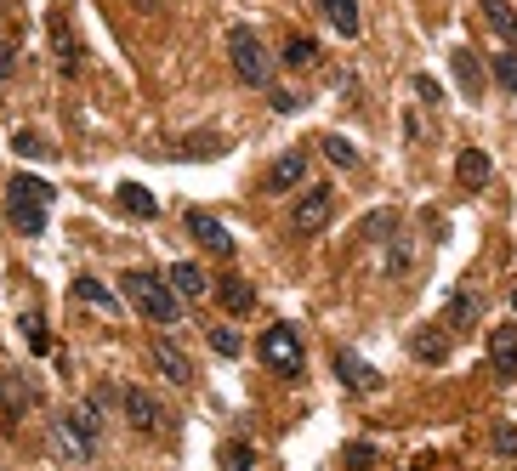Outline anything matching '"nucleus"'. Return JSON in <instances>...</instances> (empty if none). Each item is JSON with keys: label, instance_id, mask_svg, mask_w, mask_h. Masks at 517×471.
Here are the masks:
<instances>
[{"label": "nucleus", "instance_id": "obj_1", "mask_svg": "<svg viewBox=\"0 0 517 471\" xmlns=\"http://www.w3.org/2000/svg\"><path fill=\"white\" fill-rule=\"evenodd\" d=\"M120 290H125V301H131L148 324H177V318H182V296L171 290V279L148 273V267H131V273L120 279Z\"/></svg>", "mask_w": 517, "mask_h": 471}, {"label": "nucleus", "instance_id": "obj_2", "mask_svg": "<svg viewBox=\"0 0 517 471\" xmlns=\"http://www.w3.org/2000/svg\"><path fill=\"white\" fill-rule=\"evenodd\" d=\"M46 205H52V188H46L40 176L18 171L6 182V222L18 227L23 239H40V233H46Z\"/></svg>", "mask_w": 517, "mask_h": 471}, {"label": "nucleus", "instance_id": "obj_3", "mask_svg": "<svg viewBox=\"0 0 517 471\" xmlns=\"http://www.w3.org/2000/svg\"><path fill=\"white\" fill-rule=\"evenodd\" d=\"M52 449L63 454V460H91L97 454V415L91 409H69V415L52 420Z\"/></svg>", "mask_w": 517, "mask_h": 471}, {"label": "nucleus", "instance_id": "obj_4", "mask_svg": "<svg viewBox=\"0 0 517 471\" xmlns=\"http://www.w3.org/2000/svg\"><path fill=\"white\" fill-rule=\"evenodd\" d=\"M228 57H233V74H239L245 86H268L273 57H268V46H262L256 29H233V35H228Z\"/></svg>", "mask_w": 517, "mask_h": 471}, {"label": "nucleus", "instance_id": "obj_5", "mask_svg": "<svg viewBox=\"0 0 517 471\" xmlns=\"http://www.w3.org/2000/svg\"><path fill=\"white\" fill-rule=\"evenodd\" d=\"M262 364L273 369V375H285V381H296L302 375V335L290 330V324H273L268 335H262Z\"/></svg>", "mask_w": 517, "mask_h": 471}, {"label": "nucleus", "instance_id": "obj_6", "mask_svg": "<svg viewBox=\"0 0 517 471\" xmlns=\"http://www.w3.org/2000/svg\"><path fill=\"white\" fill-rule=\"evenodd\" d=\"M330 210H336L330 188H307L302 199L290 205V227H296V233H324V222H330Z\"/></svg>", "mask_w": 517, "mask_h": 471}, {"label": "nucleus", "instance_id": "obj_7", "mask_svg": "<svg viewBox=\"0 0 517 471\" xmlns=\"http://www.w3.org/2000/svg\"><path fill=\"white\" fill-rule=\"evenodd\" d=\"M46 40H52L57 69L80 74V40H74V29H69V12H52V18H46Z\"/></svg>", "mask_w": 517, "mask_h": 471}, {"label": "nucleus", "instance_id": "obj_8", "mask_svg": "<svg viewBox=\"0 0 517 471\" xmlns=\"http://www.w3.org/2000/svg\"><path fill=\"white\" fill-rule=\"evenodd\" d=\"M188 233H194L199 245L211 250V256H233V233L216 222L211 210H188Z\"/></svg>", "mask_w": 517, "mask_h": 471}, {"label": "nucleus", "instance_id": "obj_9", "mask_svg": "<svg viewBox=\"0 0 517 471\" xmlns=\"http://www.w3.org/2000/svg\"><path fill=\"white\" fill-rule=\"evenodd\" d=\"M154 364H160V375H165L171 386H188V381H194V358H188L177 341H165V335L154 341Z\"/></svg>", "mask_w": 517, "mask_h": 471}, {"label": "nucleus", "instance_id": "obj_10", "mask_svg": "<svg viewBox=\"0 0 517 471\" xmlns=\"http://www.w3.org/2000/svg\"><path fill=\"white\" fill-rule=\"evenodd\" d=\"M125 420H131L137 432H160V426H165V409L148 398L143 386H131V392H125Z\"/></svg>", "mask_w": 517, "mask_h": 471}, {"label": "nucleus", "instance_id": "obj_11", "mask_svg": "<svg viewBox=\"0 0 517 471\" xmlns=\"http://www.w3.org/2000/svg\"><path fill=\"white\" fill-rule=\"evenodd\" d=\"M302 182H307V154H302V148H290V154L273 159V171H268L273 193H290V188H302Z\"/></svg>", "mask_w": 517, "mask_h": 471}, {"label": "nucleus", "instance_id": "obj_12", "mask_svg": "<svg viewBox=\"0 0 517 471\" xmlns=\"http://www.w3.org/2000/svg\"><path fill=\"white\" fill-rule=\"evenodd\" d=\"M489 364H495L506 381L517 375V324H495V330H489Z\"/></svg>", "mask_w": 517, "mask_h": 471}, {"label": "nucleus", "instance_id": "obj_13", "mask_svg": "<svg viewBox=\"0 0 517 471\" xmlns=\"http://www.w3.org/2000/svg\"><path fill=\"white\" fill-rule=\"evenodd\" d=\"M165 279H171V290H177L182 301H199L205 290H211V279H205V273H199L194 262H177L171 273H165Z\"/></svg>", "mask_w": 517, "mask_h": 471}, {"label": "nucleus", "instance_id": "obj_14", "mask_svg": "<svg viewBox=\"0 0 517 471\" xmlns=\"http://www.w3.org/2000/svg\"><path fill=\"white\" fill-rule=\"evenodd\" d=\"M336 369H341V381L353 386V392H375V386H381V375H375V369L364 364L358 352H341V358H336Z\"/></svg>", "mask_w": 517, "mask_h": 471}, {"label": "nucleus", "instance_id": "obj_15", "mask_svg": "<svg viewBox=\"0 0 517 471\" xmlns=\"http://www.w3.org/2000/svg\"><path fill=\"white\" fill-rule=\"evenodd\" d=\"M455 176H461V188L478 193L483 182H489V154H483V148H461V159H455Z\"/></svg>", "mask_w": 517, "mask_h": 471}, {"label": "nucleus", "instance_id": "obj_16", "mask_svg": "<svg viewBox=\"0 0 517 471\" xmlns=\"http://www.w3.org/2000/svg\"><path fill=\"white\" fill-rule=\"evenodd\" d=\"M216 301H222L228 313H250V307H256V290H250V284L239 279V273H228V279L216 284Z\"/></svg>", "mask_w": 517, "mask_h": 471}, {"label": "nucleus", "instance_id": "obj_17", "mask_svg": "<svg viewBox=\"0 0 517 471\" xmlns=\"http://www.w3.org/2000/svg\"><path fill=\"white\" fill-rule=\"evenodd\" d=\"M324 18H330V29H336V35H347V40L364 29V18H358V0H324Z\"/></svg>", "mask_w": 517, "mask_h": 471}, {"label": "nucleus", "instance_id": "obj_18", "mask_svg": "<svg viewBox=\"0 0 517 471\" xmlns=\"http://www.w3.org/2000/svg\"><path fill=\"white\" fill-rule=\"evenodd\" d=\"M449 63H455V80H461L466 97H483V69H478V57L461 46V52H449Z\"/></svg>", "mask_w": 517, "mask_h": 471}, {"label": "nucleus", "instance_id": "obj_19", "mask_svg": "<svg viewBox=\"0 0 517 471\" xmlns=\"http://www.w3.org/2000/svg\"><path fill=\"white\" fill-rule=\"evenodd\" d=\"M483 6V18H489V29H495V35H506L517 46V12H512V0H478Z\"/></svg>", "mask_w": 517, "mask_h": 471}, {"label": "nucleus", "instance_id": "obj_20", "mask_svg": "<svg viewBox=\"0 0 517 471\" xmlns=\"http://www.w3.org/2000/svg\"><path fill=\"white\" fill-rule=\"evenodd\" d=\"M69 296L80 301V307H97V313L114 318V296H108V290H103L97 279H74V284H69Z\"/></svg>", "mask_w": 517, "mask_h": 471}, {"label": "nucleus", "instance_id": "obj_21", "mask_svg": "<svg viewBox=\"0 0 517 471\" xmlns=\"http://www.w3.org/2000/svg\"><path fill=\"white\" fill-rule=\"evenodd\" d=\"M410 347H415V358H427V364H444V358H449V335H444V330H415Z\"/></svg>", "mask_w": 517, "mask_h": 471}, {"label": "nucleus", "instance_id": "obj_22", "mask_svg": "<svg viewBox=\"0 0 517 471\" xmlns=\"http://www.w3.org/2000/svg\"><path fill=\"white\" fill-rule=\"evenodd\" d=\"M23 403H29V386H23L12 369H6V381H0V409H6V415H0V420H18Z\"/></svg>", "mask_w": 517, "mask_h": 471}, {"label": "nucleus", "instance_id": "obj_23", "mask_svg": "<svg viewBox=\"0 0 517 471\" xmlns=\"http://www.w3.org/2000/svg\"><path fill=\"white\" fill-rule=\"evenodd\" d=\"M120 205L131 210V216H143V222H148V216L160 210V199H154V193H148L143 182H125V188H120Z\"/></svg>", "mask_w": 517, "mask_h": 471}, {"label": "nucleus", "instance_id": "obj_24", "mask_svg": "<svg viewBox=\"0 0 517 471\" xmlns=\"http://www.w3.org/2000/svg\"><path fill=\"white\" fill-rule=\"evenodd\" d=\"M285 63L290 69H313V63H319V46H313L307 35H290L285 40Z\"/></svg>", "mask_w": 517, "mask_h": 471}, {"label": "nucleus", "instance_id": "obj_25", "mask_svg": "<svg viewBox=\"0 0 517 471\" xmlns=\"http://www.w3.org/2000/svg\"><path fill=\"white\" fill-rule=\"evenodd\" d=\"M18 324H23V341H29V347H35V352H52V335H46V324H40V313H23Z\"/></svg>", "mask_w": 517, "mask_h": 471}, {"label": "nucleus", "instance_id": "obj_26", "mask_svg": "<svg viewBox=\"0 0 517 471\" xmlns=\"http://www.w3.org/2000/svg\"><path fill=\"white\" fill-rule=\"evenodd\" d=\"M211 347L222 352V358H239L245 341H239V330H228V324H211Z\"/></svg>", "mask_w": 517, "mask_h": 471}, {"label": "nucleus", "instance_id": "obj_27", "mask_svg": "<svg viewBox=\"0 0 517 471\" xmlns=\"http://www.w3.org/2000/svg\"><path fill=\"white\" fill-rule=\"evenodd\" d=\"M256 466V449H250V443H228V449H222V471H250Z\"/></svg>", "mask_w": 517, "mask_h": 471}, {"label": "nucleus", "instance_id": "obj_28", "mask_svg": "<svg viewBox=\"0 0 517 471\" xmlns=\"http://www.w3.org/2000/svg\"><path fill=\"white\" fill-rule=\"evenodd\" d=\"M472 318H478V296H455V307H449V324H455V330H472Z\"/></svg>", "mask_w": 517, "mask_h": 471}, {"label": "nucleus", "instance_id": "obj_29", "mask_svg": "<svg viewBox=\"0 0 517 471\" xmlns=\"http://www.w3.org/2000/svg\"><path fill=\"white\" fill-rule=\"evenodd\" d=\"M319 142H324V154L336 159V165H358V148L347 137H319Z\"/></svg>", "mask_w": 517, "mask_h": 471}, {"label": "nucleus", "instance_id": "obj_30", "mask_svg": "<svg viewBox=\"0 0 517 471\" xmlns=\"http://www.w3.org/2000/svg\"><path fill=\"white\" fill-rule=\"evenodd\" d=\"M495 80L517 97V52H500V57H495Z\"/></svg>", "mask_w": 517, "mask_h": 471}, {"label": "nucleus", "instance_id": "obj_31", "mask_svg": "<svg viewBox=\"0 0 517 471\" xmlns=\"http://www.w3.org/2000/svg\"><path fill=\"white\" fill-rule=\"evenodd\" d=\"M387 227H393V210H375V216H364V239H387Z\"/></svg>", "mask_w": 517, "mask_h": 471}, {"label": "nucleus", "instance_id": "obj_32", "mask_svg": "<svg viewBox=\"0 0 517 471\" xmlns=\"http://www.w3.org/2000/svg\"><path fill=\"white\" fill-rule=\"evenodd\" d=\"M12 148H18L23 159H40V154H46V142H40L35 131H18V137H12Z\"/></svg>", "mask_w": 517, "mask_h": 471}, {"label": "nucleus", "instance_id": "obj_33", "mask_svg": "<svg viewBox=\"0 0 517 471\" xmlns=\"http://www.w3.org/2000/svg\"><path fill=\"white\" fill-rule=\"evenodd\" d=\"M415 91H421V103H444V91H438V80H432V74H421V80H415Z\"/></svg>", "mask_w": 517, "mask_h": 471}, {"label": "nucleus", "instance_id": "obj_34", "mask_svg": "<svg viewBox=\"0 0 517 471\" xmlns=\"http://www.w3.org/2000/svg\"><path fill=\"white\" fill-rule=\"evenodd\" d=\"M273 108H279V114H296V108H302V97H296V91H273Z\"/></svg>", "mask_w": 517, "mask_h": 471}, {"label": "nucleus", "instance_id": "obj_35", "mask_svg": "<svg viewBox=\"0 0 517 471\" xmlns=\"http://www.w3.org/2000/svg\"><path fill=\"white\" fill-rule=\"evenodd\" d=\"M18 69V52H12V46H6V40H0V80H6V74Z\"/></svg>", "mask_w": 517, "mask_h": 471}, {"label": "nucleus", "instance_id": "obj_36", "mask_svg": "<svg viewBox=\"0 0 517 471\" xmlns=\"http://www.w3.org/2000/svg\"><path fill=\"white\" fill-rule=\"evenodd\" d=\"M495 449H506V454L517 449V432H512V426H500V432H495Z\"/></svg>", "mask_w": 517, "mask_h": 471}, {"label": "nucleus", "instance_id": "obj_37", "mask_svg": "<svg viewBox=\"0 0 517 471\" xmlns=\"http://www.w3.org/2000/svg\"><path fill=\"white\" fill-rule=\"evenodd\" d=\"M512 307H517V290H512Z\"/></svg>", "mask_w": 517, "mask_h": 471}, {"label": "nucleus", "instance_id": "obj_38", "mask_svg": "<svg viewBox=\"0 0 517 471\" xmlns=\"http://www.w3.org/2000/svg\"><path fill=\"white\" fill-rule=\"evenodd\" d=\"M0 12H6V0H0Z\"/></svg>", "mask_w": 517, "mask_h": 471}]
</instances>
